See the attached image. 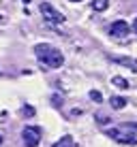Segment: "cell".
I'll return each instance as SVG.
<instances>
[{"instance_id":"6da1fadb","label":"cell","mask_w":137,"mask_h":147,"mask_svg":"<svg viewBox=\"0 0 137 147\" xmlns=\"http://www.w3.org/2000/svg\"><path fill=\"white\" fill-rule=\"evenodd\" d=\"M34 53H37L39 62L45 64L47 68H60L64 64V55L60 53L56 47L47 45V43H39L37 47H34Z\"/></svg>"},{"instance_id":"7a4b0ae2","label":"cell","mask_w":137,"mask_h":147,"mask_svg":"<svg viewBox=\"0 0 137 147\" xmlns=\"http://www.w3.org/2000/svg\"><path fill=\"white\" fill-rule=\"evenodd\" d=\"M105 134H107L109 139H114L116 143L135 145L137 143V124H120L118 128L105 130Z\"/></svg>"},{"instance_id":"3957f363","label":"cell","mask_w":137,"mask_h":147,"mask_svg":"<svg viewBox=\"0 0 137 147\" xmlns=\"http://www.w3.org/2000/svg\"><path fill=\"white\" fill-rule=\"evenodd\" d=\"M22 139H24V145L26 147H39V143H41V128L26 126L24 132H22Z\"/></svg>"},{"instance_id":"277c9868","label":"cell","mask_w":137,"mask_h":147,"mask_svg":"<svg viewBox=\"0 0 137 147\" xmlns=\"http://www.w3.org/2000/svg\"><path fill=\"white\" fill-rule=\"evenodd\" d=\"M39 9H41L43 17L47 19L49 24H62V22H64V15L60 13V11H56L49 2H41V7H39Z\"/></svg>"},{"instance_id":"5b68a950","label":"cell","mask_w":137,"mask_h":147,"mask_svg":"<svg viewBox=\"0 0 137 147\" xmlns=\"http://www.w3.org/2000/svg\"><path fill=\"white\" fill-rule=\"evenodd\" d=\"M109 34L114 38H124L126 34H129V24L124 22V19H118V22H114L109 26Z\"/></svg>"},{"instance_id":"8992f818","label":"cell","mask_w":137,"mask_h":147,"mask_svg":"<svg viewBox=\"0 0 137 147\" xmlns=\"http://www.w3.org/2000/svg\"><path fill=\"white\" fill-rule=\"evenodd\" d=\"M109 60L122 64V66H126V68H131V70L137 73V60H133V58H126V55H109Z\"/></svg>"},{"instance_id":"52a82bcc","label":"cell","mask_w":137,"mask_h":147,"mask_svg":"<svg viewBox=\"0 0 137 147\" xmlns=\"http://www.w3.org/2000/svg\"><path fill=\"white\" fill-rule=\"evenodd\" d=\"M109 105H111V109L120 111V109L126 107V98H122V96H111V98H109Z\"/></svg>"},{"instance_id":"ba28073f","label":"cell","mask_w":137,"mask_h":147,"mask_svg":"<svg viewBox=\"0 0 137 147\" xmlns=\"http://www.w3.org/2000/svg\"><path fill=\"white\" fill-rule=\"evenodd\" d=\"M52 147H75V141H73V136H69V134H64L60 141H56V143Z\"/></svg>"},{"instance_id":"9c48e42d","label":"cell","mask_w":137,"mask_h":147,"mask_svg":"<svg viewBox=\"0 0 137 147\" xmlns=\"http://www.w3.org/2000/svg\"><path fill=\"white\" fill-rule=\"evenodd\" d=\"M109 7V0H92V9L94 11H105Z\"/></svg>"},{"instance_id":"30bf717a","label":"cell","mask_w":137,"mask_h":147,"mask_svg":"<svg viewBox=\"0 0 137 147\" xmlns=\"http://www.w3.org/2000/svg\"><path fill=\"white\" fill-rule=\"evenodd\" d=\"M111 83H114L116 88H122V90H126V88H129V81H126V79H122V77H114V79H111Z\"/></svg>"},{"instance_id":"8fae6325","label":"cell","mask_w":137,"mask_h":147,"mask_svg":"<svg viewBox=\"0 0 137 147\" xmlns=\"http://www.w3.org/2000/svg\"><path fill=\"white\" fill-rule=\"evenodd\" d=\"M22 115H24V117H32V115H34V107L24 105V107H22Z\"/></svg>"},{"instance_id":"7c38bea8","label":"cell","mask_w":137,"mask_h":147,"mask_svg":"<svg viewBox=\"0 0 137 147\" xmlns=\"http://www.w3.org/2000/svg\"><path fill=\"white\" fill-rule=\"evenodd\" d=\"M90 98H92L94 102H103V94H101L99 90H92V92H90Z\"/></svg>"},{"instance_id":"4fadbf2b","label":"cell","mask_w":137,"mask_h":147,"mask_svg":"<svg viewBox=\"0 0 137 147\" xmlns=\"http://www.w3.org/2000/svg\"><path fill=\"white\" fill-rule=\"evenodd\" d=\"M96 121H99V124H109V117L103 115V113H96Z\"/></svg>"},{"instance_id":"5bb4252c","label":"cell","mask_w":137,"mask_h":147,"mask_svg":"<svg viewBox=\"0 0 137 147\" xmlns=\"http://www.w3.org/2000/svg\"><path fill=\"white\" fill-rule=\"evenodd\" d=\"M52 102L56 105V107H60V105H62V98H60L58 94H54V96H52Z\"/></svg>"},{"instance_id":"9a60e30c","label":"cell","mask_w":137,"mask_h":147,"mask_svg":"<svg viewBox=\"0 0 137 147\" xmlns=\"http://www.w3.org/2000/svg\"><path fill=\"white\" fill-rule=\"evenodd\" d=\"M133 30H135V34H137V17H135V22H133Z\"/></svg>"},{"instance_id":"2e32d148","label":"cell","mask_w":137,"mask_h":147,"mask_svg":"<svg viewBox=\"0 0 137 147\" xmlns=\"http://www.w3.org/2000/svg\"><path fill=\"white\" fill-rule=\"evenodd\" d=\"M71 2H79V0H71Z\"/></svg>"},{"instance_id":"e0dca14e","label":"cell","mask_w":137,"mask_h":147,"mask_svg":"<svg viewBox=\"0 0 137 147\" xmlns=\"http://www.w3.org/2000/svg\"><path fill=\"white\" fill-rule=\"evenodd\" d=\"M0 145H2V136H0Z\"/></svg>"}]
</instances>
